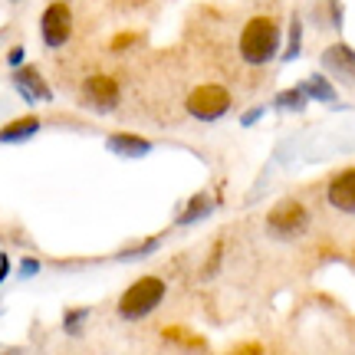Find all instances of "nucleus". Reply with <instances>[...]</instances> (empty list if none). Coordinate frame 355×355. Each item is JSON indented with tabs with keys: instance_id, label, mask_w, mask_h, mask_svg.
<instances>
[{
	"instance_id": "f257e3e1",
	"label": "nucleus",
	"mask_w": 355,
	"mask_h": 355,
	"mask_svg": "<svg viewBox=\"0 0 355 355\" xmlns=\"http://www.w3.org/2000/svg\"><path fill=\"white\" fill-rule=\"evenodd\" d=\"M279 53V24L273 17H254L247 20L241 33V56L250 66L273 63Z\"/></svg>"
},
{
	"instance_id": "f03ea898",
	"label": "nucleus",
	"mask_w": 355,
	"mask_h": 355,
	"mask_svg": "<svg viewBox=\"0 0 355 355\" xmlns=\"http://www.w3.org/2000/svg\"><path fill=\"white\" fill-rule=\"evenodd\" d=\"M165 300V279L162 277H141L135 279L122 300H119V316L122 319H145L152 309H158V303Z\"/></svg>"
},
{
	"instance_id": "7ed1b4c3",
	"label": "nucleus",
	"mask_w": 355,
	"mask_h": 355,
	"mask_svg": "<svg viewBox=\"0 0 355 355\" xmlns=\"http://www.w3.org/2000/svg\"><path fill=\"white\" fill-rule=\"evenodd\" d=\"M184 109H188V115H194L198 122H217V119H224L230 109V92L224 86H214V83L198 86L188 96Z\"/></svg>"
},
{
	"instance_id": "20e7f679",
	"label": "nucleus",
	"mask_w": 355,
	"mask_h": 355,
	"mask_svg": "<svg viewBox=\"0 0 355 355\" xmlns=\"http://www.w3.org/2000/svg\"><path fill=\"white\" fill-rule=\"evenodd\" d=\"M309 227V211H306L300 201H283L277 204L270 217H266V230L277 237V241H293V237H300L306 234Z\"/></svg>"
},
{
	"instance_id": "39448f33",
	"label": "nucleus",
	"mask_w": 355,
	"mask_h": 355,
	"mask_svg": "<svg viewBox=\"0 0 355 355\" xmlns=\"http://www.w3.org/2000/svg\"><path fill=\"white\" fill-rule=\"evenodd\" d=\"M40 37H43V43L50 50H60V46L69 43V37H73V13H69L66 3H50L43 10V17H40Z\"/></svg>"
},
{
	"instance_id": "423d86ee",
	"label": "nucleus",
	"mask_w": 355,
	"mask_h": 355,
	"mask_svg": "<svg viewBox=\"0 0 355 355\" xmlns=\"http://www.w3.org/2000/svg\"><path fill=\"white\" fill-rule=\"evenodd\" d=\"M83 102L96 112H112L119 105V83L112 76H89L83 83Z\"/></svg>"
},
{
	"instance_id": "0eeeda50",
	"label": "nucleus",
	"mask_w": 355,
	"mask_h": 355,
	"mask_svg": "<svg viewBox=\"0 0 355 355\" xmlns=\"http://www.w3.org/2000/svg\"><path fill=\"white\" fill-rule=\"evenodd\" d=\"M322 69L345 86H355V50L349 43H332L329 50H322Z\"/></svg>"
},
{
	"instance_id": "6e6552de",
	"label": "nucleus",
	"mask_w": 355,
	"mask_h": 355,
	"mask_svg": "<svg viewBox=\"0 0 355 355\" xmlns=\"http://www.w3.org/2000/svg\"><path fill=\"white\" fill-rule=\"evenodd\" d=\"M326 198L336 211H343V214H355V168H345L339 175L329 181V188H326Z\"/></svg>"
},
{
	"instance_id": "1a4fd4ad",
	"label": "nucleus",
	"mask_w": 355,
	"mask_h": 355,
	"mask_svg": "<svg viewBox=\"0 0 355 355\" xmlns=\"http://www.w3.org/2000/svg\"><path fill=\"white\" fill-rule=\"evenodd\" d=\"M13 86L20 89V96H24L26 102H50L53 99V89L43 83V76H40L37 69H17L13 73Z\"/></svg>"
},
{
	"instance_id": "9d476101",
	"label": "nucleus",
	"mask_w": 355,
	"mask_h": 355,
	"mask_svg": "<svg viewBox=\"0 0 355 355\" xmlns=\"http://www.w3.org/2000/svg\"><path fill=\"white\" fill-rule=\"evenodd\" d=\"M109 152L112 155H122V158H141V155L152 152V141L148 139H139V135H109Z\"/></svg>"
},
{
	"instance_id": "9b49d317",
	"label": "nucleus",
	"mask_w": 355,
	"mask_h": 355,
	"mask_svg": "<svg viewBox=\"0 0 355 355\" xmlns=\"http://www.w3.org/2000/svg\"><path fill=\"white\" fill-rule=\"evenodd\" d=\"M37 132H40V119L37 115H26V119H17V122L0 128V141H26L33 139Z\"/></svg>"
},
{
	"instance_id": "f8f14e48",
	"label": "nucleus",
	"mask_w": 355,
	"mask_h": 355,
	"mask_svg": "<svg viewBox=\"0 0 355 355\" xmlns=\"http://www.w3.org/2000/svg\"><path fill=\"white\" fill-rule=\"evenodd\" d=\"M211 194H194L191 198V204H188V211H181L178 214V224L184 227V224H194V220H201V217H207L211 214Z\"/></svg>"
},
{
	"instance_id": "ddd939ff",
	"label": "nucleus",
	"mask_w": 355,
	"mask_h": 355,
	"mask_svg": "<svg viewBox=\"0 0 355 355\" xmlns=\"http://www.w3.org/2000/svg\"><path fill=\"white\" fill-rule=\"evenodd\" d=\"M300 89H303L309 99H316V102H336V89H332V83L326 76H309Z\"/></svg>"
},
{
	"instance_id": "4468645a",
	"label": "nucleus",
	"mask_w": 355,
	"mask_h": 355,
	"mask_svg": "<svg viewBox=\"0 0 355 355\" xmlns=\"http://www.w3.org/2000/svg\"><path fill=\"white\" fill-rule=\"evenodd\" d=\"M306 99H309V96H306L303 89L296 86V89L279 92V96H277V105H279V109H290V112H303V109H306Z\"/></svg>"
},
{
	"instance_id": "2eb2a0df",
	"label": "nucleus",
	"mask_w": 355,
	"mask_h": 355,
	"mask_svg": "<svg viewBox=\"0 0 355 355\" xmlns=\"http://www.w3.org/2000/svg\"><path fill=\"white\" fill-rule=\"evenodd\" d=\"M300 43H303V24H300V17H293L290 20V43H286L283 60H296V56H300Z\"/></svg>"
},
{
	"instance_id": "dca6fc26",
	"label": "nucleus",
	"mask_w": 355,
	"mask_h": 355,
	"mask_svg": "<svg viewBox=\"0 0 355 355\" xmlns=\"http://www.w3.org/2000/svg\"><path fill=\"white\" fill-rule=\"evenodd\" d=\"M155 247H158V241H145V243H139V247H132V250H125V254H122V260H132V257H145V254H152Z\"/></svg>"
},
{
	"instance_id": "f3484780",
	"label": "nucleus",
	"mask_w": 355,
	"mask_h": 355,
	"mask_svg": "<svg viewBox=\"0 0 355 355\" xmlns=\"http://www.w3.org/2000/svg\"><path fill=\"white\" fill-rule=\"evenodd\" d=\"M83 316H86V309H76V313H69V316H66V332H76L79 322H83Z\"/></svg>"
},
{
	"instance_id": "a211bd4d",
	"label": "nucleus",
	"mask_w": 355,
	"mask_h": 355,
	"mask_svg": "<svg viewBox=\"0 0 355 355\" xmlns=\"http://www.w3.org/2000/svg\"><path fill=\"white\" fill-rule=\"evenodd\" d=\"M260 115H263V109H250V112H243L241 122H243V125H254V122L260 119Z\"/></svg>"
},
{
	"instance_id": "6ab92c4d",
	"label": "nucleus",
	"mask_w": 355,
	"mask_h": 355,
	"mask_svg": "<svg viewBox=\"0 0 355 355\" xmlns=\"http://www.w3.org/2000/svg\"><path fill=\"white\" fill-rule=\"evenodd\" d=\"M37 273V260H24V266H20V277H33Z\"/></svg>"
},
{
	"instance_id": "aec40b11",
	"label": "nucleus",
	"mask_w": 355,
	"mask_h": 355,
	"mask_svg": "<svg viewBox=\"0 0 355 355\" xmlns=\"http://www.w3.org/2000/svg\"><path fill=\"white\" fill-rule=\"evenodd\" d=\"M7 273H10V260H7V257H0V283H3Z\"/></svg>"
},
{
	"instance_id": "412c9836",
	"label": "nucleus",
	"mask_w": 355,
	"mask_h": 355,
	"mask_svg": "<svg viewBox=\"0 0 355 355\" xmlns=\"http://www.w3.org/2000/svg\"><path fill=\"white\" fill-rule=\"evenodd\" d=\"M7 60H10V66H20V63H24V50H13Z\"/></svg>"
}]
</instances>
